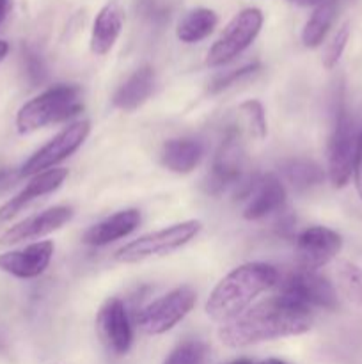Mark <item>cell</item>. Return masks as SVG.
Listing matches in <instances>:
<instances>
[{
	"label": "cell",
	"mask_w": 362,
	"mask_h": 364,
	"mask_svg": "<svg viewBox=\"0 0 362 364\" xmlns=\"http://www.w3.org/2000/svg\"><path fill=\"white\" fill-rule=\"evenodd\" d=\"M311 308L279 294L222 323L216 334L226 347L245 348L280 338L300 336L311 331Z\"/></svg>",
	"instance_id": "obj_1"
},
{
	"label": "cell",
	"mask_w": 362,
	"mask_h": 364,
	"mask_svg": "<svg viewBox=\"0 0 362 364\" xmlns=\"http://www.w3.org/2000/svg\"><path fill=\"white\" fill-rule=\"evenodd\" d=\"M279 272L268 263H243L231 270L216 283L204 304V311L213 322L226 323L251 308L252 302L275 287Z\"/></svg>",
	"instance_id": "obj_2"
},
{
	"label": "cell",
	"mask_w": 362,
	"mask_h": 364,
	"mask_svg": "<svg viewBox=\"0 0 362 364\" xmlns=\"http://www.w3.org/2000/svg\"><path fill=\"white\" fill-rule=\"evenodd\" d=\"M82 110H84V103H82V91L78 85H53L20 107L16 114V128L23 135L32 134L50 124L64 123L78 116Z\"/></svg>",
	"instance_id": "obj_3"
},
{
	"label": "cell",
	"mask_w": 362,
	"mask_h": 364,
	"mask_svg": "<svg viewBox=\"0 0 362 364\" xmlns=\"http://www.w3.org/2000/svg\"><path fill=\"white\" fill-rule=\"evenodd\" d=\"M202 230V223L197 219L183 220V223L172 224L163 230L153 231V233L142 235L137 240L123 245L117 249L114 259L117 263H141L151 258H162V256L172 255L177 249L185 247L188 242L194 240Z\"/></svg>",
	"instance_id": "obj_4"
},
{
	"label": "cell",
	"mask_w": 362,
	"mask_h": 364,
	"mask_svg": "<svg viewBox=\"0 0 362 364\" xmlns=\"http://www.w3.org/2000/svg\"><path fill=\"white\" fill-rule=\"evenodd\" d=\"M195 301H197V294L194 288L177 287L142 308L135 322L142 333L149 336H160L174 329L194 309Z\"/></svg>",
	"instance_id": "obj_5"
},
{
	"label": "cell",
	"mask_w": 362,
	"mask_h": 364,
	"mask_svg": "<svg viewBox=\"0 0 362 364\" xmlns=\"http://www.w3.org/2000/svg\"><path fill=\"white\" fill-rule=\"evenodd\" d=\"M261 11L256 9V7H247V9L240 11L229 21L222 36L213 43L208 55H206V64L209 68H219L236 59L243 50H247L254 43V39L261 32Z\"/></svg>",
	"instance_id": "obj_6"
},
{
	"label": "cell",
	"mask_w": 362,
	"mask_h": 364,
	"mask_svg": "<svg viewBox=\"0 0 362 364\" xmlns=\"http://www.w3.org/2000/svg\"><path fill=\"white\" fill-rule=\"evenodd\" d=\"M91 132V123L87 119L75 121V123L67 124L62 132L50 139L43 148H39L23 166L18 169L20 178H32L39 173L53 169L57 164L62 160L70 159L78 148L85 142Z\"/></svg>",
	"instance_id": "obj_7"
},
{
	"label": "cell",
	"mask_w": 362,
	"mask_h": 364,
	"mask_svg": "<svg viewBox=\"0 0 362 364\" xmlns=\"http://www.w3.org/2000/svg\"><path fill=\"white\" fill-rule=\"evenodd\" d=\"M358 135L353 117L343 109L337 114L329 144V180L336 188L346 187L353 174Z\"/></svg>",
	"instance_id": "obj_8"
},
{
	"label": "cell",
	"mask_w": 362,
	"mask_h": 364,
	"mask_svg": "<svg viewBox=\"0 0 362 364\" xmlns=\"http://www.w3.org/2000/svg\"><path fill=\"white\" fill-rule=\"evenodd\" d=\"M245 155L240 132L229 130L213 156L209 173L206 174L204 191L209 196H220L226 188L238 185L243 176Z\"/></svg>",
	"instance_id": "obj_9"
},
{
	"label": "cell",
	"mask_w": 362,
	"mask_h": 364,
	"mask_svg": "<svg viewBox=\"0 0 362 364\" xmlns=\"http://www.w3.org/2000/svg\"><path fill=\"white\" fill-rule=\"evenodd\" d=\"M343 249V238L337 231L325 226H311L302 231L297 237V256L298 269L314 270L329 265Z\"/></svg>",
	"instance_id": "obj_10"
},
{
	"label": "cell",
	"mask_w": 362,
	"mask_h": 364,
	"mask_svg": "<svg viewBox=\"0 0 362 364\" xmlns=\"http://www.w3.org/2000/svg\"><path fill=\"white\" fill-rule=\"evenodd\" d=\"M279 294L287 295L293 301L307 306V308H322L334 311L339 308L336 288L329 279L319 276L314 270L298 269L291 276L286 277Z\"/></svg>",
	"instance_id": "obj_11"
},
{
	"label": "cell",
	"mask_w": 362,
	"mask_h": 364,
	"mask_svg": "<svg viewBox=\"0 0 362 364\" xmlns=\"http://www.w3.org/2000/svg\"><path fill=\"white\" fill-rule=\"evenodd\" d=\"M96 331L105 347L116 355H124L133 343V329L126 306L121 299H109L96 316Z\"/></svg>",
	"instance_id": "obj_12"
},
{
	"label": "cell",
	"mask_w": 362,
	"mask_h": 364,
	"mask_svg": "<svg viewBox=\"0 0 362 364\" xmlns=\"http://www.w3.org/2000/svg\"><path fill=\"white\" fill-rule=\"evenodd\" d=\"M55 252L52 240L34 242L18 251L0 255V270L18 279H34L48 269Z\"/></svg>",
	"instance_id": "obj_13"
},
{
	"label": "cell",
	"mask_w": 362,
	"mask_h": 364,
	"mask_svg": "<svg viewBox=\"0 0 362 364\" xmlns=\"http://www.w3.org/2000/svg\"><path fill=\"white\" fill-rule=\"evenodd\" d=\"M73 215L75 212L71 206H53V208L45 210V212L41 213H35V215L18 223L16 226L9 228V230L0 237V244L9 245L18 244V242L23 240H34V238L46 237V235L53 233V231L66 226V224L73 219Z\"/></svg>",
	"instance_id": "obj_14"
},
{
	"label": "cell",
	"mask_w": 362,
	"mask_h": 364,
	"mask_svg": "<svg viewBox=\"0 0 362 364\" xmlns=\"http://www.w3.org/2000/svg\"><path fill=\"white\" fill-rule=\"evenodd\" d=\"M245 196L248 198L243 208V217L247 220L265 219L286 206V187L275 174L254 178Z\"/></svg>",
	"instance_id": "obj_15"
},
{
	"label": "cell",
	"mask_w": 362,
	"mask_h": 364,
	"mask_svg": "<svg viewBox=\"0 0 362 364\" xmlns=\"http://www.w3.org/2000/svg\"><path fill=\"white\" fill-rule=\"evenodd\" d=\"M67 176H70V171L64 169V167H53V169L32 176L31 181L14 198H11L9 201L0 206V223H7L13 217H16L21 210L27 208L31 203H34L35 199L55 192L66 181Z\"/></svg>",
	"instance_id": "obj_16"
},
{
	"label": "cell",
	"mask_w": 362,
	"mask_h": 364,
	"mask_svg": "<svg viewBox=\"0 0 362 364\" xmlns=\"http://www.w3.org/2000/svg\"><path fill=\"white\" fill-rule=\"evenodd\" d=\"M141 220V212L137 208L121 210V212L114 213V215L106 217V219L99 220L98 224L89 228L82 237V242L92 245V247H103V245H109L133 233Z\"/></svg>",
	"instance_id": "obj_17"
},
{
	"label": "cell",
	"mask_w": 362,
	"mask_h": 364,
	"mask_svg": "<svg viewBox=\"0 0 362 364\" xmlns=\"http://www.w3.org/2000/svg\"><path fill=\"white\" fill-rule=\"evenodd\" d=\"M124 9L117 2H109L96 14L91 31V52L106 55L119 39L124 27Z\"/></svg>",
	"instance_id": "obj_18"
},
{
	"label": "cell",
	"mask_w": 362,
	"mask_h": 364,
	"mask_svg": "<svg viewBox=\"0 0 362 364\" xmlns=\"http://www.w3.org/2000/svg\"><path fill=\"white\" fill-rule=\"evenodd\" d=\"M155 91V71L151 66H142L126 78L116 91L112 105L123 112H133L144 105Z\"/></svg>",
	"instance_id": "obj_19"
},
{
	"label": "cell",
	"mask_w": 362,
	"mask_h": 364,
	"mask_svg": "<svg viewBox=\"0 0 362 364\" xmlns=\"http://www.w3.org/2000/svg\"><path fill=\"white\" fill-rule=\"evenodd\" d=\"M204 146L197 139H170L163 144L160 162L167 171L176 174H188L201 164Z\"/></svg>",
	"instance_id": "obj_20"
},
{
	"label": "cell",
	"mask_w": 362,
	"mask_h": 364,
	"mask_svg": "<svg viewBox=\"0 0 362 364\" xmlns=\"http://www.w3.org/2000/svg\"><path fill=\"white\" fill-rule=\"evenodd\" d=\"M216 23H219V16L215 11L208 7H197L181 18L176 27V36L181 43L194 45L208 38L215 31Z\"/></svg>",
	"instance_id": "obj_21"
},
{
	"label": "cell",
	"mask_w": 362,
	"mask_h": 364,
	"mask_svg": "<svg viewBox=\"0 0 362 364\" xmlns=\"http://www.w3.org/2000/svg\"><path fill=\"white\" fill-rule=\"evenodd\" d=\"M284 180L297 192H307L318 187L325 180V171L307 159H291L280 166Z\"/></svg>",
	"instance_id": "obj_22"
},
{
	"label": "cell",
	"mask_w": 362,
	"mask_h": 364,
	"mask_svg": "<svg viewBox=\"0 0 362 364\" xmlns=\"http://www.w3.org/2000/svg\"><path fill=\"white\" fill-rule=\"evenodd\" d=\"M337 14L336 0H322V4L314 7L309 20L305 21L302 28V43L307 48H316L323 43V39L329 34L334 20Z\"/></svg>",
	"instance_id": "obj_23"
},
{
	"label": "cell",
	"mask_w": 362,
	"mask_h": 364,
	"mask_svg": "<svg viewBox=\"0 0 362 364\" xmlns=\"http://www.w3.org/2000/svg\"><path fill=\"white\" fill-rule=\"evenodd\" d=\"M337 287L351 304L362 306V267L351 262H339L336 269Z\"/></svg>",
	"instance_id": "obj_24"
},
{
	"label": "cell",
	"mask_w": 362,
	"mask_h": 364,
	"mask_svg": "<svg viewBox=\"0 0 362 364\" xmlns=\"http://www.w3.org/2000/svg\"><path fill=\"white\" fill-rule=\"evenodd\" d=\"M238 112L243 117L248 134L258 141H263L268 134V124H266V114L261 103L258 100H247L238 107Z\"/></svg>",
	"instance_id": "obj_25"
},
{
	"label": "cell",
	"mask_w": 362,
	"mask_h": 364,
	"mask_svg": "<svg viewBox=\"0 0 362 364\" xmlns=\"http://www.w3.org/2000/svg\"><path fill=\"white\" fill-rule=\"evenodd\" d=\"M208 347L199 340L181 341L170 350L163 364H204Z\"/></svg>",
	"instance_id": "obj_26"
},
{
	"label": "cell",
	"mask_w": 362,
	"mask_h": 364,
	"mask_svg": "<svg viewBox=\"0 0 362 364\" xmlns=\"http://www.w3.org/2000/svg\"><path fill=\"white\" fill-rule=\"evenodd\" d=\"M348 39H350V23H344L339 31L334 34L332 41L327 45L325 52H323V68L325 70H332V68L337 66L339 59L343 57L344 48L348 45Z\"/></svg>",
	"instance_id": "obj_27"
},
{
	"label": "cell",
	"mask_w": 362,
	"mask_h": 364,
	"mask_svg": "<svg viewBox=\"0 0 362 364\" xmlns=\"http://www.w3.org/2000/svg\"><path fill=\"white\" fill-rule=\"evenodd\" d=\"M21 63H23V71L27 80L31 82V85H41L43 82L48 77V71H46L45 63L39 57L38 52H34L28 46H23V52H21Z\"/></svg>",
	"instance_id": "obj_28"
},
{
	"label": "cell",
	"mask_w": 362,
	"mask_h": 364,
	"mask_svg": "<svg viewBox=\"0 0 362 364\" xmlns=\"http://www.w3.org/2000/svg\"><path fill=\"white\" fill-rule=\"evenodd\" d=\"M259 70H261L259 63H252V64H247V66L238 68V70L229 71V73L215 78V80L212 82V85L208 87V92L209 95H219V92H222L224 89L231 87V85H234V84H238V82L245 80V78L252 77V75L258 73Z\"/></svg>",
	"instance_id": "obj_29"
},
{
	"label": "cell",
	"mask_w": 362,
	"mask_h": 364,
	"mask_svg": "<svg viewBox=\"0 0 362 364\" xmlns=\"http://www.w3.org/2000/svg\"><path fill=\"white\" fill-rule=\"evenodd\" d=\"M353 181H355V188H357L358 198L362 199V132H361V135H358L357 153H355V162H353Z\"/></svg>",
	"instance_id": "obj_30"
},
{
	"label": "cell",
	"mask_w": 362,
	"mask_h": 364,
	"mask_svg": "<svg viewBox=\"0 0 362 364\" xmlns=\"http://www.w3.org/2000/svg\"><path fill=\"white\" fill-rule=\"evenodd\" d=\"M18 178H20L18 171L16 173H14V171H9V169L0 171V192H4L6 188H9L11 185L18 180Z\"/></svg>",
	"instance_id": "obj_31"
},
{
	"label": "cell",
	"mask_w": 362,
	"mask_h": 364,
	"mask_svg": "<svg viewBox=\"0 0 362 364\" xmlns=\"http://www.w3.org/2000/svg\"><path fill=\"white\" fill-rule=\"evenodd\" d=\"M11 7H13V0H0V25L6 21L7 14L11 13Z\"/></svg>",
	"instance_id": "obj_32"
},
{
	"label": "cell",
	"mask_w": 362,
	"mask_h": 364,
	"mask_svg": "<svg viewBox=\"0 0 362 364\" xmlns=\"http://www.w3.org/2000/svg\"><path fill=\"white\" fill-rule=\"evenodd\" d=\"M290 2L297 4V6L300 7H312V6H318V4H322V0H290Z\"/></svg>",
	"instance_id": "obj_33"
},
{
	"label": "cell",
	"mask_w": 362,
	"mask_h": 364,
	"mask_svg": "<svg viewBox=\"0 0 362 364\" xmlns=\"http://www.w3.org/2000/svg\"><path fill=\"white\" fill-rule=\"evenodd\" d=\"M7 53H9V43L2 41V39H0V63L6 59Z\"/></svg>",
	"instance_id": "obj_34"
},
{
	"label": "cell",
	"mask_w": 362,
	"mask_h": 364,
	"mask_svg": "<svg viewBox=\"0 0 362 364\" xmlns=\"http://www.w3.org/2000/svg\"><path fill=\"white\" fill-rule=\"evenodd\" d=\"M258 364H287L286 361H280V359H265V361L258 363Z\"/></svg>",
	"instance_id": "obj_35"
},
{
	"label": "cell",
	"mask_w": 362,
	"mask_h": 364,
	"mask_svg": "<svg viewBox=\"0 0 362 364\" xmlns=\"http://www.w3.org/2000/svg\"><path fill=\"white\" fill-rule=\"evenodd\" d=\"M226 364H256V363H252L251 359H234V361H231V363H226Z\"/></svg>",
	"instance_id": "obj_36"
}]
</instances>
